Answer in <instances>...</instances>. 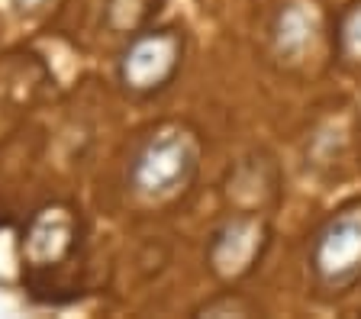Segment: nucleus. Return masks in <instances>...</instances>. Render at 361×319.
I'll list each match as a JSON object with an SVG mask.
<instances>
[{
  "instance_id": "3",
  "label": "nucleus",
  "mask_w": 361,
  "mask_h": 319,
  "mask_svg": "<svg viewBox=\"0 0 361 319\" xmlns=\"http://www.w3.org/2000/svg\"><path fill=\"white\" fill-rule=\"evenodd\" d=\"M313 271L336 294L361 277V203L336 213L313 242Z\"/></svg>"
},
{
  "instance_id": "5",
  "label": "nucleus",
  "mask_w": 361,
  "mask_h": 319,
  "mask_svg": "<svg viewBox=\"0 0 361 319\" xmlns=\"http://www.w3.org/2000/svg\"><path fill=\"white\" fill-rule=\"evenodd\" d=\"M39 3H43V0H16V7H20V10H36Z\"/></svg>"
},
{
  "instance_id": "2",
  "label": "nucleus",
  "mask_w": 361,
  "mask_h": 319,
  "mask_svg": "<svg viewBox=\"0 0 361 319\" xmlns=\"http://www.w3.org/2000/svg\"><path fill=\"white\" fill-rule=\"evenodd\" d=\"M180 68L178 29H142L119 55V84L129 94H159Z\"/></svg>"
},
{
  "instance_id": "4",
  "label": "nucleus",
  "mask_w": 361,
  "mask_h": 319,
  "mask_svg": "<svg viewBox=\"0 0 361 319\" xmlns=\"http://www.w3.org/2000/svg\"><path fill=\"white\" fill-rule=\"evenodd\" d=\"M78 216L68 206H43L23 233V258L30 268H58L78 252Z\"/></svg>"
},
{
  "instance_id": "1",
  "label": "nucleus",
  "mask_w": 361,
  "mask_h": 319,
  "mask_svg": "<svg viewBox=\"0 0 361 319\" xmlns=\"http://www.w3.org/2000/svg\"><path fill=\"white\" fill-rule=\"evenodd\" d=\"M197 174V139L180 126L155 129L129 158L126 184L149 203L174 200Z\"/></svg>"
}]
</instances>
